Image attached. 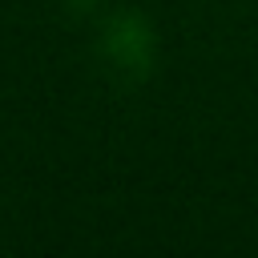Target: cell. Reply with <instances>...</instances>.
I'll return each mask as SVG.
<instances>
[{"instance_id":"1","label":"cell","mask_w":258,"mask_h":258,"mask_svg":"<svg viewBox=\"0 0 258 258\" xmlns=\"http://www.w3.org/2000/svg\"><path fill=\"white\" fill-rule=\"evenodd\" d=\"M101 60L113 64V73H125V77H145L153 69V52H157V40H153V28L141 12H113L105 24H101Z\"/></svg>"},{"instance_id":"2","label":"cell","mask_w":258,"mask_h":258,"mask_svg":"<svg viewBox=\"0 0 258 258\" xmlns=\"http://www.w3.org/2000/svg\"><path fill=\"white\" fill-rule=\"evenodd\" d=\"M93 4H97V0H69V8H81V12H89Z\"/></svg>"}]
</instances>
